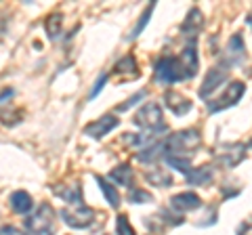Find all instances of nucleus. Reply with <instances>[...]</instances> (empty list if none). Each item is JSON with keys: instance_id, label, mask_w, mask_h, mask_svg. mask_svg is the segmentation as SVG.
Returning a JSON list of instances; mask_svg holds the SVG:
<instances>
[{"instance_id": "nucleus-28", "label": "nucleus", "mask_w": 252, "mask_h": 235, "mask_svg": "<svg viewBox=\"0 0 252 235\" xmlns=\"http://www.w3.org/2000/svg\"><path fill=\"white\" fill-rule=\"evenodd\" d=\"M0 235H28V233L15 229V227H0Z\"/></svg>"}, {"instance_id": "nucleus-18", "label": "nucleus", "mask_w": 252, "mask_h": 235, "mask_svg": "<svg viewBox=\"0 0 252 235\" xmlns=\"http://www.w3.org/2000/svg\"><path fill=\"white\" fill-rule=\"evenodd\" d=\"M187 181L195 185V187H202V185H208L212 181V168L210 166H202L198 170H193V172H189L187 175Z\"/></svg>"}, {"instance_id": "nucleus-20", "label": "nucleus", "mask_w": 252, "mask_h": 235, "mask_svg": "<svg viewBox=\"0 0 252 235\" xmlns=\"http://www.w3.org/2000/svg\"><path fill=\"white\" fill-rule=\"evenodd\" d=\"M126 72H132L135 76H139V72H137V61H135V57H132V55H126V57H122V59L114 65V74L124 76Z\"/></svg>"}, {"instance_id": "nucleus-13", "label": "nucleus", "mask_w": 252, "mask_h": 235, "mask_svg": "<svg viewBox=\"0 0 252 235\" xmlns=\"http://www.w3.org/2000/svg\"><path fill=\"white\" fill-rule=\"evenodd\" d=\"M11 208L15 210L17 214H28L32 212V208H34V202H32V195L26 193V191H15L11 195Z\"/></svg>"}, {"instance_id": "nucleus-23", "label": "nucleus", "mask_w": 252, "mask_h": 235, "mask_svg": "<svg viewBox=\"0 0 252 235\" xmlns=\"http://www.w3.org/2000/svg\"><path fill=\"white\" fill-rule=\"evenodd\" d=\"M154 9H156V2H149V6H147V9H145V13H143V15H141V19H139V23H137V28H135V29H132V34H130L128 38H137V36L141 34V29H143V28L147 26V21H149V15H152V13H154Z\"/></svg>"}, {"instance_id": "nucleus-12", "label": "nucleus", "mask_w": 252, "mask_h": 235, "mask_svg": "<svg viewBox=\"0 0 252 235\" xmlns=\"http://www.w3.org/2000/svg\"><path fill=\"white\" fill-rule=\"evenodd\" d=\"M244 57H246V46H244L240 34H235V36H231V40L227 42V57H225V61L229 65H238V63L244 61Z\"/></svg>"}, {"instance_id": "nucleus-15", "label": "nucleus", "mask_w": 252, "mask_h": 235, "mask_svg": "<svg viewBox=\"0 0 252 235\" xmlns=\"http://www.w3.org/2000/svg\"><path fill=\"white\" fill-rule=\"evenodd\" d=\"M202 26H204V19H202V13L198 11V9H191L189 11V15H187V19H185V23H183V32H189V38L191 40H195V34L202 29Z\"/></svg>"}, {"instance_id": "nucleus-22", "label": "nucleus", "mask_w": 252, "mask_h": 235, "mask_svg": "<svg viewBox=\"0 0 252 235\" xmlns=\"http://www.w3.org/2000/svg\"><path fill=\"white\" fill-rule=\"evenodd\" d=\"M44 29H46V34L55 40V38L59 36V29H61V15H51L44 23Z\"/></svg>"}, {"instance_id": "nucleus-3", "label": "nucleus", "mask_w": 252, "mask_h": 235, "mask_svg": "<svg viewBox=\"0 0 252 235\" xmlns=\"http://www.w3.org/2000/svg\"><path fill=\"white\" fill-rule=\"evenodd\" d=\"M55 212L49 204H42L36 214L28 216L23 221L28 235H55Z\"/></svg>"}, {"instance_id": "nucleus-17", "label": "nucleus", "mask_w": 252, "mask_h": 235, "mask_svg": "<svg viewBox=\"0 0 252 235\" xmlns=\"http://www.w3.org/2000/svg\"><path fill=\"white\" fill-rule=\"evenodd\" d=\"M109 178L122 187H128L132 183V170H130V166H126V164H120L118 168H114L109 172Z\"/></svg>"}, {"instance_id": "nucleus-26", "label": "nucleus", "mask_w": 252, "mask_h": 235, "mask_svg": "<svg viewBox=\"0 0 252 235\" xmlns=\"http://www.w3.org/2000/svg\"><path fill=\"white\" fill-rule=\"evenodd\" d=\"M145 95H147L145 90H139L135 97H130L128 101H124V105H120V107H118V112H126V109H130L132 105L137 103V101H143V99H145Z\"/></svg>"}, {"instance_id": "nucleus-27", "label": "nucleus", "mask_w": 252, "mask_h": 235, "mask_svg": "<svg viewBox=\"0 0 252 235\" xmlns=\"http://www.w3.org/2000/svg\"><path fill=\"white\" fill-rule=\"evenodd\" d=\"M107 78H109L107 74H101V76H99V80H97V82H94V88L91 90V99H94V97H97V95H99V92H101V90H103V84L107 82Z\"/></svg>"}, {"instance_id": "nucleus-10", "label": "nucleus", "mask_w": 252, "mask_h": 235, "mask_svg": "<svg viewBox=\"0 0 252 235\" xmlns=\"http://www.w3.org/2000/svg\"><path fill=\"white\" fill-rule=\"evenodd\" d=\"M170 206L177 212H189V210H198L202 206V200L195 193L185 191V193H179L175 198H170Z\"/></svg>"}, {"instance_id": "nucleus-14", "label": "nucleus", "mask_w": 252, "mask_h": 235, "mask_svg": "<svg viewBox=\"0 0 252 235\" xmlns=\"http://www.w3.org/2000/svg\"><path fill=\"white\" fill-rule=\"evenodd\" d=\"M55 193H57L63 202L72 204V206H82V191H80V185L57 187V189H55Z\"/></svg>"}, {"instance_id": "nucleus-7", "label": "nucleus", "mask_w": 252, "mask_h": 235, "mask_svg": "<svg viewBox=\"0 0 252 235\" xmlns=\"http://www.w3.org/2000/svg\"><path fill=\"white\" fill-rule=\"evenodd\" d=\"M227 74H229V63H227V61L223 59L217 67H212L210 72H208L206 80H204L202 88H200V97L206 99V97H208V92H215L219 86L227 80Z\"/></svg>"}, {"instance_id": "nucleus-19", "label": "nucleus", "mask_w": 252, "mask_h": 235, "mask_svg": "<svg viewBox=\"0 0 252 235\" xmlns=\"http://www.w3.org/2000/svg\"><path fill=\"white\" fill-rule=\"evenodd\" d=\"M145 178L152 185H156V187H170L172 185V176H170V172L168 170H154V172H147L145 175Z\"/></svg>"}, {"instance_id": "nucleus-2", "label": "nucleus", "mask_w": 252, "mask_h": 235, "mask_svg": "<svg viewBox=\"0 0 252 235\" xmlns=\"http://www.w3.org/2000/svg\"><path fill=\"white\" fill-rule=\"evenodd\" d=\"M200 145H202L200 132L193 130V128H187V130H179V132H175V135L164 139V153L189 158V153L195 151Z\"/></svg>"}, {"instance_id": "nucleus-25", "label": "nucleus", "mask_w": 252, "mask_h": 235, "mask_svg": "<svg viewBox=\"0 0 252 235\" xmlns=\"http://www.w3.org/2000/svg\"><path fill=\"white\" fill-rule=\"evenodd\" d=\"M152 193H147L143 189H132L130 195H128V202L130 204H143V202H152Z\"/></svg>"}, {"instance_id": "nucleus-24", "label": "nucleus", "mask_w": 252, "mask_h": 235, "mask_svg": "<svg viewBox=\"0 0 252 235\" xmlns=\"http://www.w3.org/2000/svg\"><path fill=\"white\" fill-rule=\"evenodd\" d=\"M116 233L118 235H135V229H132V225L128 223V216L120 214L116 221Z\"/></svg>"}, {"instance_id": "nucleus-6", "label": "nucleus", "mask_w": 252, "mask_h": 235, "mask_svg": "<svg viewBox=\"0 0 252 235\" xmlns=\"http://www.w3.org/2000/svg\"><path fill=\"white\" fill-rule=\"evenodd\" d=\"M244 90H246L244 82H231L229 86H227V90L223 92V95L208 103V112H210V114H217V112H220V109L235 105V103H238V101L242 99Z\"/></svg>"}, {"instance_id": "nucleus-1", "label": "nucleus", "mask_w": 252, "mask_h": 235, "mask_svg": "<svg viewBox=\"0 0 252 235\" xmlns=\"http://www.w3.org/2000/svg\"><path fill=\"white\" fill-rule=\"evenodd\" d=\"M198 51L195 40H189L179 57H162L156 63V80L162 84H172L181 80H189L198 74Z\"/></svg>"}, {"instance_id": "nucleus-8", "label": "nucleus", "mask_w": 252, "mask_h": 235, "mask_svg": "<svg viewBox=\"0 0 252 235\" xmlns=\"http://www.w3.org/2000/svg\"><path fill=\"white\" fill-rule=\"evenodd\" d=\"M244 151H246V147L242 143H229V145H223L220 149L217 151V160L223 164L227 168H233L238 166V164L244 160Z\"/></svg>"}, {"instance_id": "nucleus-4", "label": "nucleus", "mask_w": 252, "mask_h": 235, "mask_svg": "<svg viewBox=\"0 0 252 235\" xmlns=\"http://www.w3.org/2000/svg\"><path fill=\"white\" fill-rule=\"evenodd\" d=\"M135 124L152 132L166 130V124H164V118H162V107L158 103H147L141 107L135 116Z\"/></svg>"}, {"instance_id": "nucleus-9", "label": "nucleus", "mask_w": 252, "mask_h": 235, "mask_svg": "<svg viewBox=\"0 0 252 235\" xmlns=\"http://www.w3.org/2000/svg\"><path fill=\"white\" fill-rule=\"evenodd\" d=\"M118 124H120V120H118L116 116H103V118H99V120L91 122L89 126L84 128V135L91 137V139H103L107 132H112L118 126Z\"/></svg>"}, {"instance_id": "nucleus-5", "label": "nucleus", "mask_w": 252, "mask_h": 235, "mask_svg": "<svg viewBox=\"0 0 252 235\" xmlns=\"http://www.w3.org/2000/svg\"><path fill=\"white\" fill-rule=\"evenodd\" d=\"M59 216L72 229H86L89 225H93L94 212L89 206H67V208H61Z\"/></svg>"}, {"instance_id": "nucleus-11", "label": "nucleus", "mask_w": 252, "mask_h": 235, "mask_svg": "<svg viewBox=\"0 0 252 235\" xmlns=\"http://www.w3.org/2000/svg\"><path fill=\"white\" fill-rule=\"evenodd\" d=\"M164 103L168 105V109L175 116H185L189 109H191V101L185 99L183 95H179L175 90H168L166 95H164Z\"/></svg>"}, {"instance_id": "nucleus-29", "label": "nucleus", "mask_w": 252, "mask_h": 235, "mask_svg": "<svg viewBox=\"0 0 252 235\" xmlns=\"http://www.w3.org/2000/svg\"><path fill=\"white\" fill-rule=\"evenodd\" d=\"M238 235H252V221H246L240 229H238Z\"/></svg>"}, {"instance_id": "nucleus-16", "label": "nucleus", "mask_w": 252, "mask_h": 235, "mask_svg": "<svg viewBox=\"0 0 252 235\" xmlns=\"http://www.w3.org/2000/svg\"><path fill=\"white\" fill-rule=\"evenodd\" d=\"M97 178V183H99V187H101V191H103V195H105V200L109 202V206L112 208H118L120 206V195H118V191H116V187L114 185H109V181H105L103 176H94Z\"/></svg>"}, {"instance_id": "nucleus-21", "label": "nucleus", "mask_w": 252, "mask_h": 235, "mask_svg": "<svg viewBox=\"0 0 252 235\" xmlns=\"http://www.w3.org/2000/svg\"><path fill=\"white\" fill-rule=\"evenodd\" d=\"M166 162L170 164V166H175L179 172H183L185 176L191 172V160L183 158V155H166Z\"/></svg>"}]
</instances>
